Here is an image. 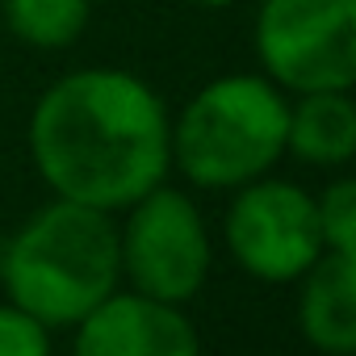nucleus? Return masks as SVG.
Masks as SVG:
<instances>
[{
	"instance_id": "obj_9",
	"label": "nucleus",
	"mask_w": 356,
	"mask_h": 356,
	"mask_svg": "<svg viewBox=\"0 0 356 356\" xmlns=\"http://www.w3.org/2000/svg\"><path fill=\"white\" fill-rule=\"evenodd\" d=\"M285 151L314 168H343L356 155V105L348 92H302L289 105Z\"/></svg>"
},
{
	"instance_id": "obj_1",
	"label": "nucleus",
	"mask_w": 356,
	"mask_h": 356,
	"mask_svg": "<svg viewBox=\"0 0 356 356\" xmlns=\"http://www.w3.org/2000/svg\"><path fill=\"white\" fill-rule=\"evenodd\" d=\"M30 155L55 197L118 214L163 185L172 168V118L143 76L80 67L38 97Z\"/></svg>"
},
{
	"instance_id": "obj_2",
	"label": "nucleus",
	"mask_w": 356,
	"mask_h": 356,
	"mask_svg": "<svg viewBox=\"0 0 356 356\" xmlns=\"http://www.w3.org/2000/svg\"><path fill=\"white\" fill-rule=\"evenodd\" d=\"M0 281L9 306L42 327H76L122 281L113 214L55 197L9 239Z\"/></svg>"
},
{
	"instance_id": "obj_6",
	"label": "nucleus",
	"mask_w": 356,
	"mask_h": 356,
	"mask_svg": "<svg viewBox=\"0 0 356 356\" xmlns=\"http://www.w3.org/2000/svg\"><path fill=\"white\" fill-rule=\"evenodd\" d=\"M222 235L235 264L264 285H289L323 256L314 197L273 176H256L235 189Z\"/></svg>"
},
{
	"instance_id": "obj_4",
	"label": "nucleus",
	"mask_w": 356,
	"mask_h": 356,
	"mask_svg": "<svg viewBox=\"0 0 356 356\" xmlns=\"http://www.w3.org/2000/svg\"><path fill=\"white\" fill-rule=\"evenodd\" d=\"M256 55L281 92H348L356 84V0H260Z\"/></svg>"
},
{
	"instance_id": "obj_11",
	"label": "nucleus",
	"mask_w": 356,
	"mask_h": 356,
	"mask_svg": "<svg viewBox=\"0 0 356 356\" xmlns=\"http://www.w3.org/2000/svg\"><path fill=\"white\" fill-rule=\"evenodd\" d=\"M318 235H323V252H339V256H356V181L339 176L331 181L318 197Z\"/></svg>"
},
{
	"instance_id": "obj_12",
	"label": "nucleus",
	"mask_w": 356,
	"mask_h": 356,
	"mask_svg": "<svg viewBox=\"0 0 356 356\" xmlns=\"http://www.w3.org/2000/svg\"><path fill=\"white\" fill-rule=\"evenodd\" d=\"M0 356H51V327L17 306H0Z\"/></svg>"
},
{
	"instance_id": "obj_3",
	"label": "nucleus",
	"mask_w": 356,
	"mask_h": 356,
	"mask_svg": "<svg viewBox=\"0 0 356 356\" xmlns=\"http://www.w3.org/2000/svg\"><path fill=\"white\" fill-rule=\"evenodd\" d=\"M285 126L289 101L268 76H218L172 122V168L197 189H239L285 155Z\"/></svg>"
},
{
	"instance_id": "obj_7",
	"label": "nucleus",
	"mask_w": 356,
	"mask_h": 356,
	"mask_svg": "<svg viewBox=\"0 0 356 356\" xmlns=\"http://www.w3.org/2000/svg\"><path fill=\"white\" fill-rule=\"evenodd\" d=\"M72 356H202V339L181 306L113 289L76 323Z\"/></svg>"
},
{
	"instance_id": "obj_5",
	"label": "nucleus",
	"mask_w": 356,
	"mask_h": 356,
	"mask_svg": "<svg viewBox=\"0 0 356 356\" xmlns=\"http://www.w3.org/2000/svg\"><path fill=\"white\" fill-rule=\"evenodd\" d=\"M122 273L130 277L134 293L185 306L210 277V231L189 202V193L155 185L134 206H126V227L118 231Z\"/></svg>"
},
{
	"instance_id": "obj_8",
	"label": "nucleus",
	"mask_w": 356,
	"mask_h": 356,
	"mask_svg": "<svg viewBox=\"0 0 356 356\" xmlns=\"http://www.w3.org/2000/svg\"><path fill=\"white\" fill-rule=\"evenodd\" d=\"M298 327L306 343L323 356L356 352V256L323 252L302 277Z\"/></svg>"
},
{
	"instance_id": "obj_13",
	"label": "nucleus",
	"mask_w": 356,
	"mask_h": 356,
	"mask_svg": "<svg viewBox=\"0 0 356 356\" xmlns=\"http://www.w3.org/2000/svg\"><path fill=\"white\" fill-rule=\"evenodd\" d=\"M189 5H202V9H227V5H235V0H189Z\"/></svg>"
},
{
	"instance_id": "obj_10",
	"label": "nucleus",
	"mask_w": 356,
	"mask_h": 356,
	"mask_svg": "<svg viewBox=\"0 0 356 356\" xmlns=\"http://www.w3.org/2000/svg\"><path fill=\"white\" fill-rule=\"evenodd\" d=\"M9 34L34 51H63L88 30V0H0Z\"/></svg>"
}]
</instances>
